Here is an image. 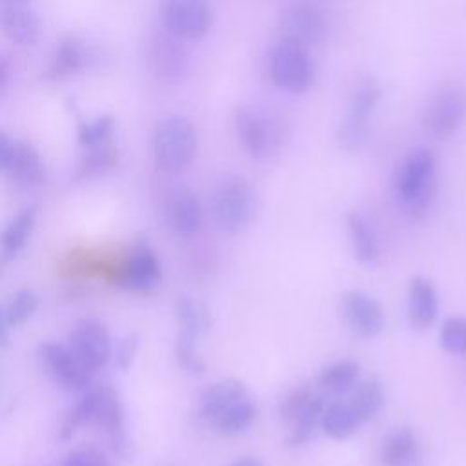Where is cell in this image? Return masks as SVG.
Instances as JSON below:
<instances>
[{
    "instance_id": "cell-1",
    "label": "cell",
    "mask_w": 466,
    "mask_h": 466,
    "mask_svg": "<svg viewBox=\"0 0 466 466\" xmlns=\"http://www.w3.org/2000/svg\"><path fill=\"white\" fill-rule=\"evenodd\" d=\"M393 191L411 215H420L431 206L437 193V158L430 147H417L404 157L393 178Z\"/></svg>"
},
{
    "instance_id": "cell-2",
    "label": "cell",
    "mask_w": 466,
    "mask_h": 466,
    "mask_svg": "<svg viewBox=\"0 0 466 466\" xmlns=\"http://www.w3.org/2000/svg\"><path fill=\"white\" fill-rule=\"evenodd\" d=\"M209 204L217 226L226 233H238L255 217L257 195L244 177L228 175L213 187Z\"/></svg>"
},
{
    "instance_id": "cell-3",
    "label": "cell",
    "mask_w": 466,
    "mask_h": 466,
    "mask_svg": "<svg viewBox=\"0 0 466 466\" xmlns=\"http://www.w3.org/2000/svg\"><path fill=\"white\" fill-rule=\"evenodd\" d=\"M269 78L286 93H308L317 80V67L309 47L279 38L269 55Z\"/></svg>"
},
{
    "instance_id": "cell-4",
    "label": "cell",
    "mask_w": 466,
    "mask_h": 466,
    "mask_svg": "<svg viewBox=\"0 0 466 466\" xmlns=\"http://www.w3.org/2000/svg\"><path fill=\"white\" fill-rule=\"evenodd\" d=\"M466 120V87L459 80L439 82L422 111L424 129L439 138L453 137Z\"/></svg>"
},
{
    "instance_id": "cell-5",
    "label": "cell",
    "mask_w": 466,
    "mask_h": 466,
    "mask_svg": "<svg viewBox=\"0 0 466 466\" xmlns=\"http://www.w3.org/2000/svg\"><path fill=\"white\" fill-rule=\"evenodd\" d=\"M233 126L240 147L251 158H266L280 147L284 127L264 107L244 104L235 111Z\"/></svg>"
},
{
    "instance_id": "cell-6",
    "label": "cell",
    "mask_w": 466,
    "mask_h": 466,
    "mask_svg": "<svg viewBox=\"0 0 466 466\" xmlns=\"http://www.w3.org/2000/svg\"><path fill=\"white\" fill-rule=\"evenodd\" d=\"M382 96L380 86L375 78H364L351 93L348 109L339 124L337 140L346 151H359L368 137L371 116Z\"/></svg>"
},
{
    "instance_id": "cell-7",
    "label": "cell",
    "mask_w": 466,
    "mask_h": 466,
    "mask_svg": "<svg viewBox=\"0 0 466 466\" xmlns=\"http://www.w3.org/2000/svg\"><path fill=\"white\" fill-rule=\"evenodd\" d=\"M197 131L184 116L164 118L153 135V151L157 164L166 171L186 167L197 153Z\"/></svg>"
},
{
    "instance_id": "cell-8",
    "label": "cell",
    "mask_w": 466,
    "mask_h": 466,
    "mask_svg": "<svg viewBox=\"0 0 466 466\" xmlns=\"http://www.w3.org/2000/svg\"><path fill=\"white\" fill-rule=\"evenodd\" d=\"M162 22L166 31L180 40H200L211 29L213 13L206 0H166Z\"/></svg>"
},
{
    "instance_id": "cell-9",
    "label": "cell",
    "mask_w": 466,
    "mask_h": 466,
    "mask_svg": "<svg viewBox=\"0 0 466 466\" xmlns=\"http://www.w3.org/2000/svg\"><path fill=\"white\" fill-rule=\"evenodd\" d=\"M280 38L313 47L320 44L328 33L324 13L311 2H295L279 16Z\"/></svg>"
},
{
    "instance_id": "cell-10",
    "label": "cell",
    "mask_w": 466,
    "mask_h": 466,
    "mask_svg": "<svg viewBox=\"0 0 466 466\" xmlns=\"http://www.w3.org/2000/svg\"><path fill=\"white\" fill-rule=\"evenodd\" d=\"M38 355L55 379L66 390H86L91 384L93 371H89L73 353L69 344L62 342H42L38 348Z\"/></svg>"
},
{
    "instance_id": "cell-11",
    "label": "cell",
    "mask_w": 466,
    "mask_h": 466,
    "mask_svg": "<svg viewBox=\"0 0 466 466\" xmlns=\"http://www.w3.org/2000/svg\"><path fill=\"white\" fill-rule=\"evenodd\" d=\"M160 277L162 271L157 253L146 240H140L131 249L129 257L118 269L115 280L120 288L131 291H151L153 288L158 286Z\"/></svg>"
},
{
    "instance_id": "cell-12",
    "label": "cell",
    "mask_w": 466,
    "mask_h": 466,
    "mask_svg": "<svg viewBox=\"0 0 466 466\" xmlns=\"http://www.w3.org/2000/svg\"><path fill=\"white\" fill-rule=\"evenodd\" d=\"M69 348L76 359L89 370H100L111 355V339L104 324L96 320H84L75 326L69 337Z\"/></svg>"
},
{
    "instance_id": "cell-13",
    "label": "cell",
    "mask_w": 466,
    "mask_h": 466,
    "mask_svg": "<svg viewBox=\"0 0 466 466\" xmlns=\"http://www.w3.org/2000/svg\"><path fill=\"white\" fill-rule=\"evenodd\" d=\"M91 422L109 435L111 446L116 453L127 455L129 444L124 426V406L118 393L109 386L95 388V410Z\"/></svg>"
},
{
    "instance_id": "cell-14",
    "label": "cell",
    "mask_w": 466,
    "mask_h": 466,
    "mask_svg": "<svg viewBox=\"0 0 466 466\" xmlns=\"http://www.w3.org/2000/svg\"><path fill=\"white\" fill-rule=\"evenodd\" d=\"M342 315L350 329L362 339H373L384 329V313L380 304L360 289H350L344 293Z\"/></svg>"
},
{
    "instance_id": "cell-15",
    "label": "cell",
    "mask_w": 466,
    "mask_h": 466,
    "mask_svg": "<svg viewBox=\"0 0 466 466\" xmlns=\"http://www.w3.org/2000/svg\"><path fill=\"white\" fill-rule=\"evenodd\" d=\"M171 33L155 35L147 47V64L151 73L160 80H178L187 69V53Z\"/></svg>"
},
{
    "instance_id": "cell-16",
    "label": "cell",
    "mask_w": 466,
    "mask_h": 466,
    "mask_svg": "<svg viewBox=\"0 0 466 466\" xmlns=\"http://www.w3.org/2000/svg\"><path fill=\"white\" fill-rule=\"evenodd\" d=\"M439 313V295L433 282L426 277H413L408 286L406 315L413 329H428Z\"/></svg>"
},
{
    "instance_id": "cell-17",
    "label": "cell",
    "mask_w": 466,
    "mask_h": 466,
    "mask_svg": "<svg viewBox=\"0 0 466 466\" xmlns=\"http://www.w3.org/2000/svg\"><path fill=\"white\" fill-rule=\"evenodd\" d=\"M202 204L191 189H177L167 200V220L175 233L182 237L195 235L202 226Z\"/></svg>"
},
{
    "instance_id": "cell-18",
    "label": "cell",
    "mask_w": 466,
    "mask_h": 466,
    "mask_svg": "<svg viewBox=\"0 0 466 466\" xmlns=\"http://www.w3.org/2000/svg\"><path fill=\"white\" fill-rule=\"evenodd\" d=\"M0 31L18 46H33L40 36V18L20 4L0 7Z\"/></svg>"
},
{
    "instance_id": "cell-19",
    "label": "cell",
    "mask_w": 466,
    "mask_h": 466,
    "mask_svg": "<svg viewBox=\"0 0 466 466\" xmlns=\"http://www.w3.org/2000/svg\"><path fill=\"white\" fill-rule=\"evenodd\" d=\"M249 395L248 388L238 379H224L208 386L198 397V413L206 420H213L220 411L229 408L233 402Z\"/></svg>"
},
{
    "instance_id": "cell-20",
    "label": "cell",
    "mask_w": 466,
    "mask_h": 466,
    "mask_svg": "<svg viewBox=\"0 0 466 466\" xmlns=\"http://www.w3.org/2000/svg\"><path fill=\"white\" fill-rule=\"evenodd\" d=\"M359 426H360V420L348 400H333L324 406V411L320 417V428L328 437L335 441H344L351 437Z\"/></svg>"
},
{
    "instance_id": "cell-21",
    "label": "cell",
    "mask_w": 466,
    "mask_h": 466,
    "mask_svg": "<svg viewBox=\"0 0 466 466\" xmlns=\"http://www.w3.org/2000/svg\"><path fill=\"white\" fill-rule=\"evenodd\" d=\"M346 222L355 258L360 264H373L379 258V242L370 222L357 211L348 213Z\"/></svg>"
},
{
    "instance_id": "cell-22",
    "label": "cell",
    "mask_w": 466,
    "mask_h": 466,
    "mask_svg": "<svg viewBox=\"0 0 466 466\" xmlns=\"http://www.w3.org/2000/svg\"><path fill=\"white\" fill-rule=\"evenodd\" d=\"M255 419H257V404L249 395H246L240 400L233 402L224 411H220L211 420V426L220 435H238L246 431L255 422Z\"/></svg>"
},
{
    "instance_id": "cell-23",
    "label": "cell",
    "mask_w": 466,
    "mask_h": 466,
    "mask_svg": "<svg viewBox=\"0 0 466 466\" xmlns=\"http://www.w3.org/2000/svg\"><path fill=\"white\" fill-rule=\"evenodd\" d=\"M384 400H386L384 390L380 382L375 379H366L362 382H357V386L351 390V395L348 399L360 424L373 420L380 413Z\"/></svg>"
},
{
    "instance_id": "cell-24",
    "label": "cell",
    "mask_w": 466,
    "mask_h": 466,
    "mask_svg": "<svg viewBox=\"0 0 466 466\" xmlns=\"http://www.w3.org/2000/svg\"><path fill=\"white\" fill-rule=\"evenodd\" d=\"M417 450V437L410 428L393 430L382 442L380 462L382 466H408Z\"/></svg>"
},
{
    "instance_id": "cell-25",
    "label": "cell",
    "mask_w": 466,
    "mask_h": 466,
    "mask_svg": "<svg viewBox=\"0 0 466 466\" xmlns=\"http://www.w3.org/2000/svg\"><path fill=\"white\" fill-rule=\"evenodd\" d=\"M84 64V51L82 46L67 36L60 40V44L55 49V55L51 58V64L47 71L44 73L46 80H64L71 75H75Z\"/></svg>"
},
{
    "instance_id": "cell-26",
    "label": "cell",
    "mask_w": 466,
    "mask_h": 466,
    "mask_svg": "<svg viewBox=\"0 0 466 466\" xmlns=\"http://www.w3.org/2000/svg\"><path fill=\"white\" fill-rule=\"evenodd\" d=\"M326 400L322 395H313L309 399V402L302 408V411L289 422L291 424V431L288 437V442L291 448H299L308 444L313 435L317 426L320 424V417L324 411Z\"/></svg>"
},
{
    "instance_id": "cell-27",
    "label": "cell",
    "mask_w": 466,
    "mask_h": 466,
    "mask_svg": "<svg viewBox=\"0 0 466 466\" xmlns=\"http://www.w3.org/2000/svg\"><path fill=\"white\" fill-rule=\"evenodd\" d=\"M359 364L351 359H340L331 364H328L320 375H319V384L333 395H342L351 391L357 382H359Z\"/></svg>"
},
{
    "instance_id": "cell-28",
    "label": "cell",
    "mask_w": 466,
    "mask_h": 466,
    "mask_svg": "<svg viewBox=\"0 0 466 466\" xmlns=\"http://www.w3.org/2000/svg\"><path fill=\"white\" fill-rule=\"evenodd\" d=\"M177 319L180 324V340L195 342L208 328H209V315L206 308L195 302L189 297H180L177 300Z\"/></svg>"
},
{
    "instance_id": "cell-29",
    "label": "cell",
    "mask_w": 466,
    "mask_h": 466,
    "mask_svg": "<svg viewBox=\"0 0 466 466\" xmlns=\"http://www.w3.org/2000/svg\"><path fill=\"white\" fill-rule=\"evenodd\" d=\"M7 173L20 184H38L44 178V164L36 149L27 142H16Z\"/></svg>"
},
{
    "instance_id": "cell-30",
    "label": "cell",
    "mask_w": 466,
    "mask_h": 466,
    "mask_svg": "<svg viewBox=\"0 0 466 466\" xmlns=\"http://www.w3.org/2000/svg\"><path fill=\"white\" fill-rule=\"evenodd\" d=\"M35 208H25L5 226V229L0 235V246L5 255H15L25 244L35 226Z\"/></svg>"
},
{
    "instance_id": "cell-31",
    "label": "cell",
    "mask_w": 466,
    "mask_h": 466,
    "mask_svg": "<svg viewBox=\"0 0 466 466\" xmlns=\"http://www.w3.org/2000/svg\"><path fill=\"white\" fill-rule=\"evenodd\" d=\"M116 151L104 144L93 146L89 147V151L84 155L80 166H78V177L82 178H93V177H100L107 171H111L116 164Z\"/></svg>"
},
{
    "instance_id": "cell-32",
    "label": "cell",
    "mask_w": 466,
    "mask_h": 466,
    "mask_svg": "<svg viewBox=\"0 0 466 466\" xmlns=\"http://www.w3.org/2000/svg\"><path fill=\"white\" fill-rule=\"evenodd\" d=\"M93 410H95V388H91L64 417L62 426H60V439L67 441L75 435V431L91 422L93 419Z\"/></svg>"
},
{
    "instance_id": "cell-33",
    "label": "cell",
    "mask_w": 466,
    "mask_h": 466,
    "mask_svg": "<svg viewBox=\"0 0 466 466\" xmlns=\"http://www.w3.org/2000/svg\"><path fill=\"white\" fill-rule=\"evenodd\" d=\"M439 344L451 355H466V317H448L439 331Z\"/></svg>"
},
{
    "instance_id": "cell-34",
    "label": "cell",
    "mask_w": 466,
    "mask_h": 466,
    "mask_svg": "<svg viewBox=\"0 0 466 466\" xmlns=\"http://www.w3.org/2000/svg\"><path fill=\"white\" fill-rule=\"evenodd\" d=\"M113 124H115V120L111 115H102L91 122L82 124L78 129V142L86 147H93V146L107 142V138L113 131Z\"/></svg>"
},
{
    "instance_id": "cell-35",
    "label": "cell",
    "mask_w": 466,
    "mask_h": 466,
    "mask_svg": "<svg viewBox=\"0 0 466 466\" xmlns=\"http://www.w3.org/2000/svg\"><path fill=\"white\" fill-rule=\"evenodd\" d=\"M36 306H38V297L33 291H29V289L18 291L13 297V300L5 306V315L9 320V326L24 324L36 311Z\"/></svg>"
},
{
    "instance_id": "cell-36",
    "label": "cell",
    "mask_w": 466,
    "mask_h": 466,
    "mask_svg": "<svg viewBox=\"0 0 466 466\" xmlns=\"http://www.w3.org/2000/svg\"><path fill=\"white\" fill-rule=\"evenodd\" d=\"M315 393L308 386H299L293 391H289L284 397V400L280 402V410H279L280 411V419L286 420V422H291L302 411V408L309 402V399Z\"/></svg>"
},
{
    "instance_id": "cell-37",
    "label": "cell",
    "mask_w": 466,
    "mask_h": 466,
    "mask_svg": "<svg viewBox=\"0 0 466 466\" xmlns=\"http://www.w3.org/2000/svg\"><path fill=\"white\" fill-rule=\"evenodd\" d=\"M58 466H109V461L100 450L84 446L73 450Z\"/></svg>"
},
{
    "instance_id": "cell-38",
    "label": "cell",
    "mask_w": 466,
    "mask_h": 466,
    "mask_svg": "<svg viewBox=\"0 0 466 466\" xmlns=\"http://www.w3.org/2000/svg\"><path fill=\"white\" fill-rule=\"evenodd\" d=\"M177 359H178L180 366L186 368L191 373H202L204 368H206L202 359L195 351V342H187V340L178 339V342H177Z\"/></svg>"
},
{
    "instance_id": "cell-39",
    "label": "cell",
    "mask_w": 466,
    "mask_h": 466,
    "mask_svg": "<svg viewBox=\"0 0 466 466\" xmlns=\"http://www.w3.org/2000/svg\"><path fill=\"white\" fill-rule=\"evenodd\" d=\"M137 350H138V335L137 333L126 335L116 348V364L122 370L129 368V364L133 362V359L137 355Z\"/></svg>"
},
{
    "instance_id": "cell-40",
    "label": "cell",
    "mask_w": 466,
    "mask_h": 466,
    "mask_svg": "<svg viewBox=\"0 0 466 466\" xmlns=\"http://www.w3.org/2000/svg\"><path fill=\"white\" fill-rule=\"evenodd\" d=\"M15 147H16V142H13L2 129H0V171H5L9 169L11 162H13V157H15Z\"/></svg>"
},
{
    "instance_id": "cell-41",
    "label": "cell",
    "mask_w": 466,
    "mask_h": 466,
    "mask_svg": "<svg viewBox=\"0 0 466 466\" xmlns=\"http://www.w3.org/2000/svg\"><path fill=\"white\" fill-rule=\"evenodd\" d=\"M9 320L5 315V306L0 304V346H7L9 342Z\"/></svg>"
},
{
    "instance_id": "cell-42",
    "label": "cell",
    "mask_w": 466,
    "mask_h": 466,
    "mask_svg": "<svg viewBox=\"0 0 466 466\" xmlns=\"http://www.w3.org/2000/svg\"><path fill=\"white\" fill-rule=\"evenodd\" d=\"M9 76H11V66L4 56H0V91L7 86Z\"/></svg>"
},
{
    "instance_id": "cell-43",
    "label": "cell",
    "mask_w": 466,
    "mask_h": 466,
    "mask_svg": "<svg viewBox=\"0 0 466 466\" xmlns=\"http://www.w3.org/2000/svg\"><path fill=\"white\" fill-rule=\"evenodd\" d=\"M228 466H264L262 461L258 457H253V455H244V457H238L237 461L229 462Z\"/></svg>"
},
{
    "instance_id": "cell-44",
    "label": "cell",
    "mask_w": 466,
    "mask_h": 466,
    "mask_svg": "<svg viewBox=\"0 0 466 466\" xmlns=\"http://www.w3.org/2000/svg\"><path fill=\"white\" fill-rule=\"evenodd\" d=\"M5 4H24V2H27V0H4Z\"/></svg>"
}]
</instances>
